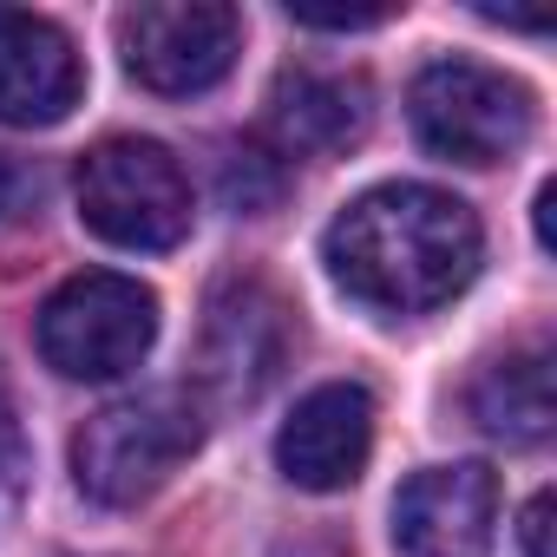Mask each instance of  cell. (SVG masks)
<instances>
[{
  "label": "cell",
  "mask_w": 557,
  "mask_h": 557,
  "mask_svg": "<svg viewBox=\"0 0 557 557\" xmlns=\"http://www.w3.org/2000/svg\"><path fill=\"white\" fill-rule=\"evenodd\" d=\"M479 249L485 230L472 203L440 184H381L355 197L322 236L329 275L381 315H426L453 302L479 275Z\"/></svg>",
  "instance_id": "6da1fadb"
},
{
  "label": "cell",
  "mask_w": 557,
  "mask_h": 557,
  "mask_svg": "<svg viewBox=\"0 0 557 557\" xmlns=\"http://www.w3.org/2000/svg\"><path fill=\"white\" fill-rule=\"evenodd\" d=\"M374 453V400L355 381H329L296 400L275 433V466L302 492H348Z\"/></svg>",
  "instance_id": "9c48e42d"
},
{
  "label": "cell",
  "mask_w": 557,
  "mask_h": 557,
  "mask_svg": "<svg viewBox=\"0 0 557 557\" xmlns=\"http://www.w3.org/2000/svg\"><path fill=\"white\" fill-rule=\"evenodd\" d=\"M394 8H289V21H302V27H329V34H355V27H381Z\"/></svg>",
  "instance_id": "5bb4252c"
},
{
  "label": "cell",
  "mask_w": 557,
  "mask_h": 557,
  "mask_svg": "<svg viewBox=\"0 0 557 557\" xmlns=\"http://www.w3.org/2000/svg\"><path fill=\"white\" fill-rule=\"evenodd\" d=\"M79 216L119 249H177L190 236V177L158 138H106L79 158Z\"/></svg>",
  "instance_id": "277c9868"
},
{
  "label": "cell",
  "mask_w": 557,
  "mask_h": 557,
  "mask_svg": "<svg viewBox=\"0 0 557 557\" xmlns=\"http://www.w3.org/2000/svg\"><path fill=\"white\" fill-rule=\"evenodd\" d=\"M368 119H374L368 86L342 79V73H283L275 92H269V138L289 158L348 151L368 132Z\"/></svg>",
  "instance_id": "8fae6325"
},
{
  "label": "cell",
  "mask_w": 557,
  "mask_h": 557,
  "mask_svg": "<svg viewBox=\"0 0 557 557\" xmlns=\"http://www.w3.org/2000/svg\"><path fill=\"white\" fill-rule=\"evenodd\" d=\"M296 348L289 329V302L262 289V283H223L210 296V322H203V387L216 400H256L275 374H283Z\"/></svg>",
  "instance_id": "ba28073f"
},
{
  "label": "cell",
  "mask_w": 557,
  "mask_h": 557,
  "mask_svg": "<svg viewBox=\"0 0 557 557\" xmlns=\"http://www.w3.org/2000/svg\"><path fill=\"white\" fill-rule=\"evenodd\" d=\"M40 197H47L40 164H27V158H14V151H0V223L34 216V203H40Z\"/></svg>",
  "instance_id": "4fadbf2b"
},
{
  "label": "cell",
  "mask_w": 557,
  "mask_h": 557,
  "mask_svg": "<svg viewBox=\"0 0 557 557\" xmlns=\"http://www.w3.org/2000/svg\"><path fill=\"white\" fill-rule=\"evenodd\" d=\"M550 511H557L550 492H537V498L524 505V524H518V531H524V557H550Z\"/></svg>",
  "instance_id": "9a60e30c"
},
{
  "label": "cell",
  "mask_w": 557,
  "mask_h": 557,
  "mask_svg": "<svg viewBox=\"0 0 557 557\" xmlns=\"http://www.w3.org/2000/svg\"><path fill=\"white\" fill-rule=\"evenodd\" d=\"M86 92L73 40L21 8H0V125H60Z\"/></svg>",
  "instance_id": "30bf717a"
},
{
  "label": "cell",
  "mask_w": 557,
  "mask_h": 557,
  "mask_svg": "<svg viewBox=\"0 0 557 557\" xmlns=\"http://www.w3.org/2000/svg\"><path fill=\"white\" fill-rule=\"evenodd\" d=\"M472 413L492 440L505 446H537L557 420V387H550V355L544 348H518L505 361H492L472 387Z\"/></svg>",
  "instance_id": "7c38bea8"
},
{
  "label": "cell",
  "mask_w": 557,
  "mask_h": 557,
  "mask_svg": "<svg viewBox=\"0 0 557 557\" xmlns=\"http://www.w3.org/2000/svg\"><path fill=\"white\" fill-rule=\"evenodd\" d=\"M407 119L433 158L485 171V164H505L511 151H524L531 92H524V79H511L485 60H433V66H420V79L407 92Z\"/></svg>",
  "instance_id": "3957f363"
},
{
  "label": "cell",
  "mask_w": 557,
  "mask_h": 557,
  "mask_svg": "<svg viewBox=\"0 0 557 557\" xmlns=\"http://www.w3.org/2000/svg\"><path fill=\"white\" fill-rule=\"evenodd\" d=\"M498 537V472L479 459L426 466L394 498L400 557H492Z\"/></svg>",
  "instance_id": "52a82bcc"
},
{
  "label": "cell",
  "mask_w": 557,
  "mask_h": 557,
  "mask_svg": "<svg viewBox=\"0 0 557 557\" xmlns=\"http://www.w3.org/2000/svg\"><path fill=\"white\" fill-rule=\"evenodd\" d=\"M8 433H14V407H8V387H0V446H8Z\"/></svg>",
  "instance_id": "2e32d148"
},
{
  "label": "cell",
  "mask_w": 557,
  "mask_h": 557,
  "mask_svg": "<svg viewBox=\"0 0 557 557\" xmlns=\"http://www.w3.org/2000/svg\"><path fill=\"white\" fill-rule=\"evenodd\" d=\"M203 446V400L190 387H145L99 407L73 433V479L99 505H145Z\"/></svg>",
  "instance_id": "7a4b0ae2"
},
{
  "label": "cell",
  "mask_w": 557,
  "mask_h": 557,
  "mask_svg": "<svg viewBox=\"0 0 557 557\" xmlns=\"http://www.w3.org/2000/svg\"><path fill=\"white\" fill-rule=\"evenodd\" d=\"M125 73L158 99L210 92L243 53V14L223 0H138L119 14Z\"/></svg>",
  "instance_id": "8992f818"
},
{
  "label": "cell",
  "mask_w": 557,
  "mask_h": 557,
  "mask_svg": "<svg viewBox=\"0 0 557 557\" xmlns=\"http://www.w3.org/2000/svg\"><path fill=\"white\" fill-rule=\"evenodd\" d=\"M158 342V296L138 275L86 269L60 283L40 309V355L66 381H119Z\"/></svg>",
  "instance_id": "5b68a950"
}]
</instances>
